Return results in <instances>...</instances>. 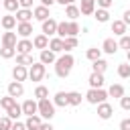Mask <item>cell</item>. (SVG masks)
Masks as SVG:
<instances>
[{
	"label": "cell",
	"mask_w": 130,
	"mask_h": 130,
	"mask_svg": "<svg viewBox=\"0 0 130 130\" xmlns=\"http://www.w3.org/2000/svg\"><path fill=\"white\" fill-rule=\"evenodd\" d=\"M73 63H75V59H73L71 53L61 55V57L55 61V73H57V77H61V79L69 77V73H71V69H73Z\"/></svg>",
	"instance_id": "cell-1"
},
{
	"label": "cell",
	"mask_w": 130,
	"mask_h": 130,
	"mask_svg": "<svg viewBox=\"0 0 130 130\" xmlns=\"http://www.w3.org/2000/svg\"><path fill=\"white\" fill-rule=\"evenodd\" d=\"M106 98H108V91H106L104 87H89L87 93H85V100H87L89 104H93V106L106 102Z\"/></svg>",
	"instance_id": "cell-2"
},
{
	"label": "cell",
	"mask_w": 130,
	"mask_h": 130,
	"mask_svg": "<svg viewBox=\"0 0 130 130\" xmlns=\"http://www.w3.org/2000/svg\"><path fill=\"white\" fill-rule=\"evenodd\" d=\"M39 116L43 120H51L55 116V104L49 100V98H43L39 100Z\"/></svg>",
	"instance_id": "cell-3"
},
{
	"label": "cell",
	"mask_w": 130,
	"mask_h": 130,
	"mask_svg": "<svg viewBox=\"0 0 130 130\" xmlns=\"http://www.w3.org/2000/svg\"><path fill=\"white\" fill-rule=\"evenodd\" d=\"M45 73H47V69H45V63H41V61H35L28 67V79L30 81H41L45 77Z\"/></svg>",
	"instance_id": "cell-4"
},
{
	"label": "cell",
	"mask_w": 130,
	"mask_h": 130,
	"mask_svg": "<svg viewBox=\"0 0 130 130\" xmlns=\"http://www.w3.org/2000/svg\"><path fill=\"white\" fill-rule=\"evenodd\" d=\"M32 49H35V45H32V41H28V39H20V41L16 43V53H18V55H28Z\"/></svg>",
	"instance_id": "cell-5"
},
{
	"label": "cell",
	"mask_w": 130,
	"mask_h": 130,
	"mask_svg": "<svg viewBox=\"0 0 130 130\" xmlns=\"http://www.w3.org/2000/svg\"><path fill=\"white\" fill-rule=\"evenodd\" d=\"M112 114H114V108H112L108 102L98 104V116H100L102 120H110V118H112Z\"/></svg>",
	"instance_id": "cell-6"
},
{
	"label": "cell",
	"mask_w": 130,
	"mask_h": 130,
	"mask_svg": "<svg viewBox=\"0 0 130 130\" xmlns=\"http://www.w3.org/2000/svg\"><path fill=\"white\" fill-rule=\"evenodd\" d=\"M57 20L55 18H47V20H43V32L47 35V37H53V35H57Z\"/></svg>",
	"instance_id": "cell-7"
},
{
	"label": "cell",
	"mask_w": 130,
	"mask_h": 130,
	"mask_svg": "<svg viewBox=\"0 0 130 130\" xmlns=\"http://www.w3.org/2000/svg\"><path fill=\"white\" fill-rule=\"evenodd\" d=\"M12 77H14V81H24V79H28V69H26V65H14Z\"/></svg>",
	"instance_id": "cell-8"
},
{
	"label": "cell",
	"mask_w": 130,
	"mask_h": 130,
	"mask_svg": "<svg viewBox=\"0 0 130 130\" xmlns=\"http://www.w3.org/2000/svg\"><path fill=\"white\" fill-rule=\"evenodd\" d=\"M24 93V85H22V81H10L8 83V95H12V98H20Z\"/></svg>",
	"instance_id": "cell-9"
},
{
	"label": "cell",
	"mask_w": 130,
	"mask_h": 130,
	"mask_svg": "<svg viewBox=\"0 0 130 130\" xmlns=\"http://www.w3.org/2000/svg\"><path fill=\"white\" fill-rule=\"evenodd\" d=\"M22 114H24V116H35V114H39V102L26 100V102L22 104Z\"/></svg>",
	"instance_id": "cell-10"
},
{
	"label": "cell",
	"mask_w": 130,
	"mask_h": 130,
	"mask_svg": "<svg viewBox=\"0 0 130 130\" xmlns=\"http://www.w3.org/2000/svg\"><path fill=\"white\" fill-rule=\"evenodd\" d=\"M0 22H2V28H6V30H12L16 24H18V20H16V16L14 14H4V16H0Z\"/></svg>",
	"instance_id": "cell-11"
},
{
	"label": "cell",
	"mask_w": 130,
	"mask_h": 130,
	"mask_svg": "<svg viewBox=\"0 0 130 130\" xmlns=\"http://www.w3.org/2000/svg\"><path fill=\"white\" fill-rule=\"evenodd\" d=\"M30 32H32V24H30V22H18V24H16V35H18V37L28 39Z\"/></svg>",
	"instance_id": "cell-12"
},
{
	"label": "cell",
	"mask_w": 130,
	"mask_h": 130,
	"mask_svg": "<svg viewBox=\"0 0 130 130\" xmlns=\"http://www.w3.org/2000/svg\"><path fill=\"white\" fill-rule=\"evenodd\" d=\"M118 49H120V45H118V41H114V39H106V41L102 43V51L108 53V55H114Z\"/></svg>",
	"instance_id": "cell-13"
},
{
	"label": "cell",
	"mask_w": 130,
	"mask_h": 130,
	"mask_svg": "<svg viewBox=\"0 0 130 130\" xmlns=\"http://www.w3.org/2000/svg\"><path fill=\"white\" fill-rule=\"evenodd\" d=\"M57 53H53L51 49H43L41 51V55H39V61L41 63H45V65H51V63H55L57 61V57H55Z\"/></svg>",
	"instance_id": "cell-14"
},
{
	"label": "cell",
	"mask_w": 130,
	"mask_h": 130,
	"mask_svg": "<svg viewBox=\"0 0 130 130\" xmlns=\"http://www.w3.org/2000/svg\"><path fill=\"white\" fill-rule=\"evenodd\" d=\"M79 10H81V14H83V16L93 14V12H95V0H81Z\"/></svg>",
	"instance_id": "cell-15"
},
{
	"label": "cell",
	"mask_w": 130,
	"mask_h": 130,
	"mask_svg": "<svg viewBox=\"0 0 130 130\" xmlns=\"http://www.w3.org/2000/svg\"><path fill=\"white\" fill-rule=\"evenodd\" d=\"M32 16H35L32 14V8H18L16 10V20L18 22H30Z\"/></svg>",
	"instance_id": "cell-16"
},
{
	"label": "cell",
	"mask_w": 130,
	"mask_h": 130,
	"mask_svg": "<svg viewBox=\"0 0 130 130\" xmlns=\"http://www.w3.org/2000/svg\"><path fill=\"white\" fill-rule=\"evenodd\" d=\"M126 22L124 20H112V24H110V28H112V32L116 35V37H122V35H126Z\"/></svg>",
	"instance_id": "cell-17"
},
{
	"label": "cell",
	"mask_w": 130,
	"mask_h": 130,
	"mask_svg": "<svg viewBox=\"0 0 130 130\" xmlns=\"http://www.w3.org/2000/svg\"><path fill=\"white\" fill-rule=\"evenodd\" d=\"M16 43H18V39H16V32H12V30H6V32L2 35V47H16Z\"/></svg>",
	"instance_id": "cell-18"
},
{
	"label": "cell",
	"mask_w": 130,
	"mask_h": 130,
	"mask_svg": "<svg viewBox=\"0 0 130 130\" xmlns=\"http://www.w3.org/2000/svg\"><path fill=\"white\" fill-rule=\"evenodd\" d=\"M32 45H35V49H49V37L45 35V32H41V35H37L35 39H32Z\"/></svg>",
	"instance_id": "cell-19"
},
{
	"label": "cell",
	"mask_w": 130,
	"mask_h": 130,
	"mask_svg": "<svg viewBox=\"0 0 130 130\" xmlns=\"http://www.w3.org/2000/svg\"><path fill=\"white\" fill-rule=\"evenodd\" d=\"M87 83H89V87H104V73L91 71V75H89Z\"/></svg>",
	"instance_id": "cell-20"
},
{
	"label": "cell",
	"mask_w": 130,
	"mask_h": 130,
	"mask_svg": "<svg viewBox=\"0 0 130 130\" xmlns=\"http://www.w3.org/2000/svg\"><path fill=\"white\" fill-rule=\"evenodd\" d=\"M26 130H39L41 128V124H43V120H41V116L39 114H35V116H26Z\"/></svg>",
	"instance_id": "cell-21"
},
{
	"label": "cell",
	"mask_w": 130,
	"mask_h": 130,
	"mask_svg": "<svg viewBox=\"0 0 130 130\" xmlns=\"http://www.w3.org/2000/svg\"><path fill=\"white\" fill-rule=\"evenodd\" d=\"M49 49H51L53 53H61V51H65L63 39H61V37H53V39H49Z\"/></svg>",
	"instance_id": "cell-22"
},
{
	"label": "cell",
	"mask_w": 130,
	"mask_h": 130,
	"mask_svg": "<svg viewBox=\"0 0 130 130\" xmlns=\"http://www.w3.org/2000/svg\"><path fill=\"white\" fill-rule=\"evenodd\" d=\"M53 104H55V108H65V106H69L67 91H57L55 98H53Z\"/></svg>",
	"instance_id": "cell-23"
},
{
	"label": "cell",
	"mask_w": 130,
	"mask_h": 130,
	"mask_svg": "<svg viewBox=\"0 0 130 130\" xmlns=\"http://www.w3.org/2000/svg\"><path fill=\"white\" fill-rule=\"evenodd\" d=\"M32 14H35V18H37V20H41V22H43V20H47V18H51V16H49V8H47V6H43V4H41V6H37V8H32Z\"/></svg>",
	"instance_id": "cell-24"
},
{
	"label": "cell",
	"mask_w": 130,
	"mask_h": 130,
	"mask_svg": "<svg viewBox=\"0 0 130 130\" xmlns=\"http://www.w3.org/2000/svg\"><path fill=\"white\" fill-rule=\"evenodd\" d=\"M108 95H110V98H118V100H120V98L124 95V85H122V83H112V85H110V89H108Z\"/></svg>",
	"instance_id": "cell-25"
},
{
	"label": "cell",
	"mask_w": 130,
	"mask_h": 130,
	"mask_svg": "<svg viewBox=\"0 0 130 130\" xmlns=\"http://www.w3.org/2000/svg\"><path fill=\"white\" fill-rule=\"evenodd\" d=\"M79 14H81L79 6H75V4H67V6H65V16H67L69 20H75Z\"/></svg>",
	"instance_id": "cell-26"
},
{
	"label": "cell",
	"mask_w": 130,
	"mask_h": 130,
	"mask_svg": "<svg viewBox=\"0 0 130 130\" xmlns=\"http://www.w3.org/2000/svg\"><path fill=\"white\" fill-rule=\"evenodd\" d=\"M93 18H95L98 22H108V20H110V12H108V8H95Z\"/></svg>",
	"instance_id": "cell-27"
},
{
	"label": "cell",
	"mask_w": 130,
	"mask_h": 130,
	"mask_svg": "<svg viewBox=\"0 0 130 130\" xmlns=\"http://www.w3.org/2000/svg\"><path fill=\"white\" fill-rule=\"evenodd\" d=\"M2 8L12 14V12H16V10L20 8V2H18V0H2Z\"/></svg>",
	"instance_id": "cell-28"
},
{
	"label": "cell",
	"mask_w": 130,
	"mask_h": 130,
	"mask_svg": "<svg viewBox=\"0 0 130 130\" xmlns=\"http://www.w3.org/2000/svg\"><path fill=\"white\" fill-rule=\"evenodd\" d=\"M85 57L93 63V61H98V59H102V49H98V47H91V49H87L85 51Z\"/></svg>",
	"instance_id": "cell-29"
},
{
	"label": "cell",
	"mask_w": 130,
	"mask_h": 130,
	"mask_svg": "<svg viewBox=\"0 0 130 130\" xmlns=\"http://www.w3.org/2000/svg\"><path fill=\"white\" fill-rule=\"evenodd\" d=\"M67 100H69V106H79L83 98L79 91H67Z\"/></svg>",
	"instance_id": "cell-30"
},
{
	"label": "cell",
	"mask_w": 130,
	"mask_h": 130,
	"mask_svg": "<svg viewBox=\"0 0 130 130\" xmlns=\"http://www.w3.org/2000/svg\"><path fill=\"white\" fill-rule=\"evenodd\" d=\"M57 37H61V39H65V37H69V22H59L57 24Z\"/></svg>",
	"instance_id": "cell-31"
},
{
	"label": "cell",
	"mask_w": 130,
	"mask_h": 130,
	"mask_svg": "<svg viewBox=\"0 0 130 130\" xmlns=\"http://www.w3.org/2000/svg\"><path fill=\"white\" fill-rule=\"evenodd\" d=\"M16 55V47H2L0 49V57L2 59H12Z\"/></svg>",
	"instance_id": "cell-32"
},
{
	"label": "cell",
	"mask_w": 130,
	"mask_h": 130,
	"mask_svg": "<svg viewBox=\"0 0 130 130\" xmlns=\"http://www.w3.org/2000/svg\"><path fill=\"white\" fill-rule=\"evenodd\" d=\"M32 63H35V59L30 53L28 55H16V65H32Z\"/></svg>",
	"instance_id": "cell-33"
},
{
	"label": "cell",
	"mask_w": 130,
	"mask_h": 130,
	"mask_svg": "<svg viewBox=\"0 0 130 130\" xmlns=\"http://www.w3.org/2000/svg\"><path fill=\"white\" fill-rule=\"evenodd\" d=\"M14 104H16V98H12V95H4L0 100V108H4V110H10Z\"/></svg>",
	"instance_id": "cell-34"
},
{
	"label": "cell",
	"mask_w": 130,
	"mask_h": 130,
	"mask_svg": "<svg viewBox=\"0 0 130 130\" xmlns=\"http://www.w3.org/2000/svg\"><path fill=\"white\" fill-rule=\"evenodd\" d=\"M6 112H8V116H10L12 120H18V118L22 116V106H18V104H14V106H12L10 110H6Z\"/></svg>",
	"instance_id": "cell-35"
},
{
	"label": "cell",
	"mask_w": 130,
	"mask_h": 130,
	"mask_svg": "<svg viewBox=\"0 0 130 130\" xmlns=\"http://www.w3.org/2000/svg\"><path fill=\"white\" fill-rule=\"evenodd\" d=\"M118 75L122 79H128L130 77V63H120L118 65Z\"/></svg>",
	"instance_id": "cell-36"
},
{
	"label": "cell",
	"mask_w": 130,
	"mask_h": 130,
	"mask_svg": "<svg viewBox=\"0 0 130 130\" xmlns=\"http://www.w3.org/2000/svg\"><path fill=\"white\" fill-rule=\"evenodd\" d=\"M91 69H93V71H98V73H104V71L108 69V63H106L104 59H98V61H93V63H91Z\"/></svg>",
	"instance_id": "cell-37"
},
{
	"label": "cell",
	"mask_w": 130,
	"mask_h": 130,
	"mask_svg": "<svg viewBox=\"0 0 130 130\" xmlns=\"http://www.w3.org/2000/svg\"><path fill=\"white\" fill-rule=\"evenodd\" d=\"M63 45H65V51H71L77 47V37H65L63 39Z\"/></svg>",
	"instance_id": "cell-38"
},
{
	"label": "cell",
	"mask_w": 130,
	"mask_h": 130,
	"mask_svg": "<svg viewBox=\"0 0 130 130\" xmlns=\"http://www.w3.org/2000/svg\"><path fill=\"white\" fill-rule=\"evenodd\" d=\"M35 98H37V100L49 98V89H47L45 85H37V87H35Z\"/></svg>",
	"instance_id": "cell-39"
},
{
	"label": "cell",
	"mask_w": 130,
	"mask_h": 130,
	"mask_svg": "<svg viewBox=\"0 0 130 130\" xmlns=\"http://www.w3.org/2000/svg\"><path fill=\"white\" fill-rule=\"evenodd\" d=\"M12 118L10 116H4V118H0V130H10L12 128Z\"/></svg>",
	"instance_id": "cell-40"
},
{
	"label": "cell",
	"mask_w": 130,
	"mask_h": 130,
	"mask_svg": "<svg viewBox=\"0 0 130 130\" xmlns=\"http://www.w3.org/2000/svg\"><path fill=\"white\" fill-rule=\"evenodd\" d=\"M118 45H120V49L130 51V37H128V35H122V37H120V41H118Z\"/></svg>",
	"instance_id": "cell-41"
},
{
	"label": "cell",
	"mask_w": 130,
	"mask_h": 130,
	"mask_svg": "<svg viewBox=\"0 0 130 130\" xmlns=\"http://www.w3.org/2000/svg\"><path fill=\"white\" fill-rule=\"evenodd\" d=\"M81 28H79V24L75 22V20H69V37H77V32H79Z\"/></svg>",
	"instance_id": "cell-42"
},
{
	"label": "cell",
	"mask_w": 130,
	"mask_h": 130,
	"mask_svg": "<svg viewBox=\"0 0 130 130\" xmlns=\"http://www.w3.org/2000/svg\"><path fill=\"white\" fill-rule=\"evenodd\" d=\"M120 108L126 110V112H130V98H128V95H122V98H120Z\"/></svg>",
	"instance_id": "cell-43"
},
{
	"label": "cell",
	"mask_w": 130,
	"mask_h": 130,
	"mask_svg": "<svg viewBox=\"0 0 130 130\" xmlns=\"http://www.w3.org/2000/svg\"><path fill=\"white\" fill-rule=\"evenodd\" d=\"M114 0H98V8H110Z\"/></svg>",
	"instance_id": "cell-44"
},
{
	"label": "cell",
	"mask_w": 130,
	"mask_h": 130,
	"mask_svg": "<svg viewBox=\"0 0 130 130\" xmlns=\"http://www.w3.org/2000/svg\"><path fill=\"white\" fill-rule=\"evenodd\" d=\"M10 130H26V124H24V122H14Z\"/></svg>",
	"instance_id": "cell-45"
},
{
	"label": "cell",
	"mask_w": 130,
	"mask_h": 130,
	"mask_svg": "<svg viewBox=\"0 0 130 130\" xmlns=\"http://www.w3.org/2000/svg\"><path fill=\"white\" fill-rule=\"evenodd\" d=\"M120 130H130V118H124L120 122Z\"/></svg>",
	"instance_id": "cell-46"
},
{
	"label": "cell",
	"mask_w": 130,
	"mask_h": 130,
	"mask_svg": "<svg viewBox=\"0 0 130 130\" xmlns=\"http://www.w3.org/2000/svg\"><path fill=\"white\" fill-rule=\"evenodd\" d=\"M20 2V8H30L32 6V0H18Z\"/></svg>",
	"instance_id": "cell-47"
},
{
	"label": "cell",
	"mask_w": 130,
	"mask_h": 130,
	"mask_svg": "<svg viewBox=\"0 0 130 130\" xmlns=\"http://www.w3.org/2000/svg\"><path fill=\"white\" fill-rule=\"evenodd\" d=\"M39 130H55V128H53V126H51V122H43V124H41V128H39Z\"/></svg>",
	"instance_id": "cell-48"
},
{
	"label": "cell",
	"mask_w": 130,
	"mask_h": 130,
	"mask_svg": "<svg viewBox=\"0 0 130 130\" xmlns=\"http://www.w3.org/2000/svg\"><path fill=\"white\" fill-rule=\"evenodd\" d=\"M41 4H43V6H47V8H51V6L55 4V0H41Z\"/></svg>",
	"instance_id": "cell-49"
},
{
	"label": "cell",
	"mask_w": 130,
	"mask_h": 130,
	"mask_svg": "<svg viewBox=\"0 0 130 130\" xmlns=\"http://www.w3.org/2000/svg\"><path fill=\"white\" fill-rule=\"evenodd\" d=\"M122 20H124L126 24H130V10H126V12H124V16H122Z\"/></svg>",
	"instance_id": "cell-50"
},
{
	"label": "cell",
	"mask_w": 130,
	"mask_h": 130,
	"mask_svg": "<svg viewBox=\"0 0 130 130\" xmlns=\"http://www.w3.org/2000/svg\"><path fill=\"white\" fill-rule=\"evenodd\" d=\"M55 2H57V4H63V6H67V4H69V0H55Z\"/></svg>",
	"instance_id": "cell-51"
},
{
	"label": "cell",
	"mask_w": 130,
	"mask_h": 130,
	"mask_svg": "<svg viewBox=\"0 0 130 130\" xmlns=\"http://www.w3.org/2000/svg\"><path fill=\"white\" fill-rule=\"evenodd\" d=\"M126 57H128V63H130V51H126Z\"/></svg>",
	"instance_id": "cell-52"
},
{
	"label": "cell",
	"mask_w": 130,
	"mask_h": 130,
	"mask_svg": "<svg viewBox=\"0 0 130 130\" xmlns=\"http://www.w3.org/2000/svg\"><path fill=\"white\" fill-rule=\"evenodd\" d=\"M69 4H75V0H69Z\"/></svg>",
	"instance_id": "cell-53"
},
{
	"label": "cell",
	"mask_w": 130,
	"mask_h": 130,
	"mask_svg": "<svg viewBox=\"0 0 130 130\" xmlns=\"http://www.w3.org/2000/svg\"><path fill=\"white\" fill-rule=\"evenodd\" d=\"M0 26H2V22H0Z\"/></svg>",
	"instance_id": "cell-54"
},
{
	"label": "cell",
	"mask_w": 130,
	"mask_h": 130,
	"mask_svg": "<svg viewBox=\"0 0 130 130\" xmlns=\"http://www.w3.org/2000/svg\"><path fill=\"white\" fill-rule=\"evenodd\" d=\"M0 4H2V2H0Z\"/></svg>",
	"instance_id": "cell-55"
}]
</instances>
